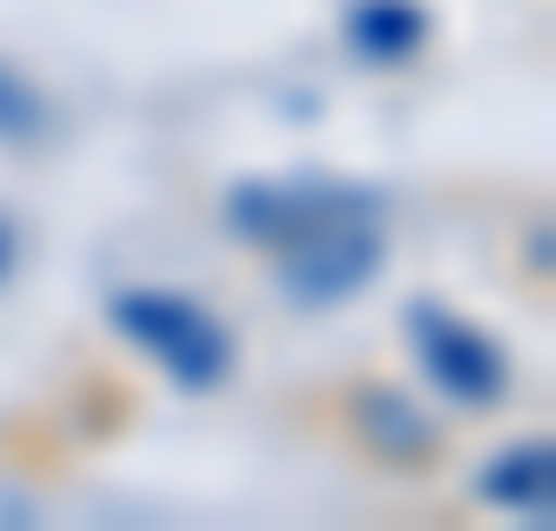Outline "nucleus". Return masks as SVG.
<instances>
[{
	"mask_svg": "<svg viewBox=\"0 0 556 531\" xmlns=\"http://www.w3.org/2000/svg\"><path fill=\"white\" fill-rule=\"evenodd\" d=\"M225 225L257 250H275V282L291 307H349L382 275L391 216L366 184H241L225 200Z\"/></svg>",
	"mask_w": 556,
	"mask_h": 531,
	"instance_id": "nucleus-1",
	"label": "nucleus"
},
{
	"mask_svg": "<svg viewBox=\"0 0 556 531\" xmlns=\"http://www.w3.org/2000/svg\"><path fill=\"white\" fill-rule=\"evenodd\" d=\"M109 324L166 374V382H175V391H216V382L232 374V332L200 300H184V291H150V282H134V291H116V300H109Z\"/></svg>",
	"mask_w": 556,
	"mask_h": 531,
	"instance_id": "nucleus-2",
	"label": "nucleus"
},
{
	"mask_svg": "<svg viewBox=\"0 0 556 531\" xmlns=\"http://www.w3.org/2000/svg\"><path fill=\"white\" fill-rule=\"evenodd\" d=\"M407 349H416L424 382L441 399H457V407H498L507 399V349L490 341L473 316H457V307L407 300Z\"/></svg>",
	"mask_w": 556,
	"mask_h": 531,
	"instance_id": "nucleus-3",
	"label": "nucleus"
},
{
	"mask_svg": "<svg viewBox=\"0 0 556 531\" xmlns=\"http://www.w3.org/2000/svg\"><path fill=\"white\" fill-rule=\"evenodd\" d=\"M482 498H490V507H507V515L548 523V515H556V448H548V440L498 448V457L482 465Z\"/></svg>",
	"mask_w": 556,
	"mask_h": 531,
	"instance_id": "nucleus-4",
	"label": "nucleus"
},
{
	"mask_svg": "<svg viewBox=\"0 0 556 531\" xmlns=\"http://www.w3.org/2000/svg\"><path fill=\"white\" fill-rule=\"evenodd\" d=\"M349 50H357L366 67L416 59L424 50V9L416 0H357V9H349Z\"/></svg>",
	"mask_w": 556,
	"mask_h": 531,
	"instance_id": "nucleus-5",
	"label": "nucleus"
},
{
	"mask_svg": "<svg viewBox=\"0 0 556 531\" xmlns=\"http://www.w3.org/2000/svg\"><path fill=\"white\" fill-rule=\"evenodd\" d=\"M357 423H366V440H374V448H399L407 465H424V457H432V432H424V423L407 416V407H399L391 391H357Z\"/></svg>",
	"mask_w": 556,
	"mask_h": 531,
	"instance_id": "nucleus-6",
	"label": "nucleus"
},
{
	"mask_svg": "<svg viewBox=\"0 0 556 531\" xmlns=\"http://www.w3.org/2000/svg\"><path fill=\"white\" fill-rule=\"evenodd\" d=\"M50 134V100L0 59V141H42Z\"/></svg>",
	"mask_w": 556,
	"mask_h": 531,
	"instance_id": "nucleus-7",
	"label": "nucleus"
},
{
	"mask_svg": "<svg viewBox=\"0 0 556 531\" xmlns=\"http://www.w3.org/2000/svg\"><path fill=\"white\" fill-rule=\"evenodd\" d=\"M9 266H17V241H9V225H0V282H9Z\"/></svg>",
	"mask_w": 556,
	"mask_h": 531,
	"instance_id": "nucleus-8",
	"label": "nucleus"
}]
</instances>
